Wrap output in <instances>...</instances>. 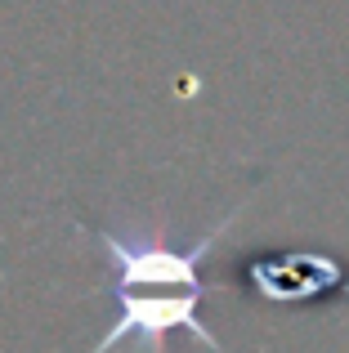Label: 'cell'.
Listing matches in <instances>:
<instances>
[{"mask_svg":"<svg viewBox=\"0 0 349 353\" xmlns=\"http://www.w3.org/2000/svg\"><path fill=\"white\" fill-rule=\"evenodd\" d=\"M251 295L269 304H296V300H318L332 295L349 282V268L327 250H273V255H255L242 268Z\"/></svg>","mask_w":349,"mask_h":353,"instance_id":"7a4b0ae2","label":"cell"},{"mask_svg":"<svg viewBox=\"0 0 349 353\" xmlns=\"http://www.w3.org/2000/svg\"><path fill=\"white\" fill-rule=\"evenodd\" d=\"M112 295H117V318L90 353H108L121 340H139L148 353H161L170 331H183V336L201 340L206 349L228 353L197 313L206 286H139V291H112Z\"/></svg>","mask_w":349,"mask_h":353,"instance_id":"6da1fadb","label":"cell"}]
</instances>
